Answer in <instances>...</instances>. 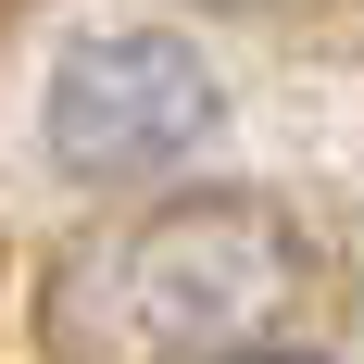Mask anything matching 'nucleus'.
I'll list each match as a JSON object with an SVG mask.
<instances>
[{"label":"nucleus","instance_id":"7ed1b4c3","mask_svg":"<svg viewBox=\"0 0 364 364\" xmlns=\"http://www.w3.org/2000/svg\"><path fill=\"white\" fill-rule=\"evenodd\" d=\"M214 364H327V352H277V339H252V352H214Z\"/></svg>","mask_w":364,"mask_h":364},{"label":"nucleus","instance_id":"20e7f679","mask_svg":"<svg viewBox=\"0 0 364 364\" xmlns=\"http://www.w3.org/2000/svg\"><path fill=\"white\" fill-rule=\"evenodd\" d=\"M201 13H264V0H201Z\"/></svg>","mask_w":364,"mask_h":364},{"label":"nucleus","instance_id":"f257e3e1","mask_svg":"<svg viewBox=\"0 0 364 364\" xmlns=\"http://www.w3.org/2000/svg\"><path fill=\"white\" fill-rule=\"evenodd\" d=\"M301 277H314V252L264 188H176L63 264L50 339L75 364H214L277 339Z\"/></svg>","mask_w":364,"mask_h":364},{"label":"nucleus","instance_id":"f03ea898","mask_svg":"<svg viewBox=\"0 0 364 364\" xmlns=\"http://www.w3.org/2000/svg\"><path fill=\"white\" fill-rule=\"evenodd\" d=\"M226 126V88L214 63L188 50L176 26H101L50 63V101H38V139L75 188H139V176H176L188 151Z\"/></svg>","mask_w":364,"mask_h":364}]
</instances>
